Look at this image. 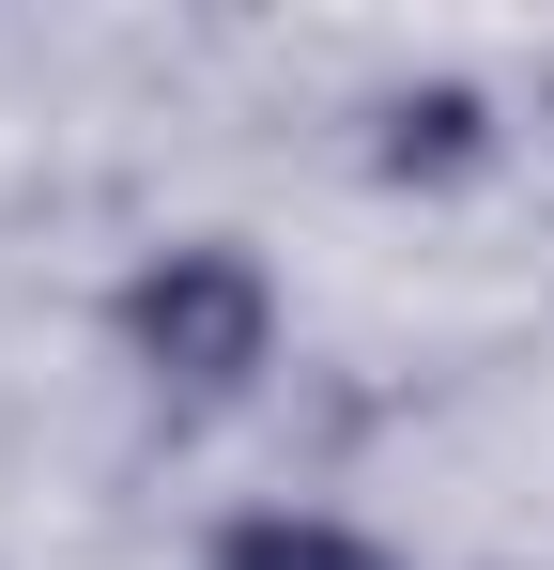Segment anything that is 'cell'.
I'll use <instances>...</instances> for the list:
<instances>
[{
	"instance_id": "1",
	"label": "cell",
	"mask_w": 554,
	"mask_h": 570,
	"mask_svg": "<svg viewBox=\"0 0 554 570\" xmlns=\"http://www.w3.org/2000/svg\"><path fill=\"white\" fill-rule=\"evenodd\" d=\"M123 340H139L155 385L231 401V385L263 371V340H277V293H263V263H231V247H170L155 278L123 293Z\"/></svg>"
},
{
	"instance_id": "2",
	"label": "cell",
	"mask_w": 554,
	"mask_h": 570,
	"mask_svg": "<svg viewBox=\"0 0 554 570\" xmlns=\"http://www.w3.org/2000/svg\"><path fill=\"white\" fill-rule=\"evenodd\" d=\"M477 155V94H400L385 108V170H462Z\"/></svg>"
},
{
	"instance_id": "3",
	"label": "cell",
	"mask_w": 554,
	"mask_h": 570,
	"mask_svg": "<svg viewBox=\"0 0 554 570\" xmlns=\"http://www.w3.org/2000/svg\"><path fill=\"white\" fill-rule=\"evenodd\" d=\"M216 570H385L369 540H339V524H247Z\"/></svg>"
}]
</instances>
